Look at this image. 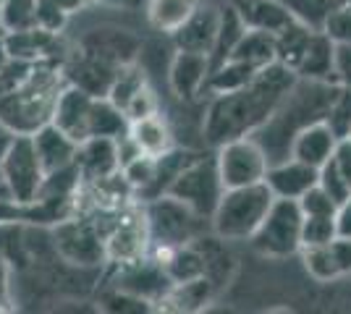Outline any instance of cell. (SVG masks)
Listing matches in <instances>:
<instances>
[{
  "label": "cell",
  "mask_w": 351,
  "mask_h": 314,
  "mask_svg": "<svg viewBox=\"0 0 351 314\" xmlns=\"http://www.w3.org/2000/svg\"><path fill=\"white\" fill-rule=\"evenodd\" d=\"M338 142H341V136L325 120H317V123H312V126L302 129L296 134V139H293L291 144V157H296V160H302V163H307L320 170L322 165L333 157Z\"/></svg>",
  "instance_id": "7402d4cb"
},
{
  "label": "cell",
  "mask_w": 351,
  "mask_h": 314,
  "mask_svg": "<svg viewBox=\"0 0 351 314\" xmlns=\"http://www.w3.org/2000/svg\"><path fill=\"white\" fill-rule=\"evenodd\" d=\"M336 94V81L296 79L291 90L286 92V97L280 100V105L273 110V116L252 134L267 155V163L273 165L291 157V144L296 134L312 123L328 118Z\"/></svg>",
  "instance_id": "7a4b0ae2"
},
{
  "label": "cell",
  "mask_w": 351,
  "mask_h": 314,
  "mask_svg": "<svg viewBox=\"0 0 351 314\" xmlns=\"http://www.w3.org/2000/svg\"><path fill=\"white\" fill-rule=\"evenodd\" d=\"M336 233L341 239H351V196L338 205L336 212Z\"/></svg>",
  "instance_id": "b9f144b4"
},
{
  "label": "cell",
  "mask_w": 351,
  "mask_h": 314,
  "mask_svg": "<svg viewBox=\"0 0 351 314\" xmlns=\"http://www.w3.org/2000/svg\"><path fill=\"white\" fill-rule=\"evenodd\" d=\"M338 3H341V5H346V8L351 11V0H338Z\"/></svg>",
  "instance_id": "7dc6e473"
},
{
  "label": "cell",
  "mask_w": 351,
  "mask_h": 314,
  "mask_svg": "<svg viewBox=\"0 0 351 314\" xmlns=\"http://www.w3.org/2000/svg\"><path fill=\"white\" fill-rule=\"evenodd\" d=\"M53 3H58L60 8H63V11H66L69 16L79 14L84 5H89V0H53Z\"/></svg>",
  "instance_id": "ee69618b"
},
{
  "label": "cell",
  "mask_w": 351,
  "mask_h": 314,
  "mask_svg": "<svg viewBox=\"0 0 351 314\" xmlns=\"http://www.w3.org/2000/svg\"><path fill=\"white\" fill-rule=\"evenodd\" d=\"M218 27H220V3L202 0L194 8V14L171 34L173 50H191V53H205V55H210V50L215 45Z\"/></svg>",
  "instance_id": "9a60e30c"
},
{
  "label": "cell",
  "mask_w": 351,
  "mask_h": 314,
  "mask_svg": "<svg viewBox=\"0 0 351 314\" xmlns=\"http://www.w3.org/2000/svg\"><path fill=\"white\" fill-rule=\"evenodd\" d=\"M11 131H5L3 126H0V160H3V152H5V147H8V142H11Z\"/></svg>",
  "instance_id": "bcb514c9"
},
{
  "label": "cell",
  "mask_w": 351,
  "mask_h": 314,
  "mask_svg": "<svg viewBox=\"0 0 351 314\" xmlns=\"http://www.w3.org/2000/svg\"><path fill=\"white\" fill-rule=\"evenodd\" d=\"M320 170L312 165L302 163L296 157H286L280 163L267 165L265 183L278 199H302L312 186H317Z\"/></svg>",
  "instance_id": "ac0fdd59"
},
{
  "label": "cell",
  "mask_w": 351,
  "mask_h": 314,
  "mask_svg": "<svg viewBox=\"0 0 351 314\" xmlns=\"http://www.w3.org/2000/svg\"><path fill=\"white\" fill-rule=\"evenodd\" d=\"M145 218L149 236H152V246H162V249L191 244L213 231L207 218L197 215L194 209L171 194L155 196V199L145 202Z\"/></svg>",
  "instance_id": "ba28073f"
},
{
  "label": "cell",
  "mask_w": 351,
  "mask_h": 314,
  "mask_svg": "<svg viewBox=\"0 0 351 314\" xmlns=\"http://www.w3.org/2000/svg\"><path fill=\"white\" fill-rule=\"evenodd\" d=\"M299 257L307 275L317 283H338L343 278H351V239L336 236L328 244L302 249Z\"/></svg>",
  "instance_id": "5bb4252c"
},
{
  "label": "cell",
  "mask_w": 351,
  "mask_h": 314,
  "mask_svg": "<svg viewBox=\"0 0 351 314\" xmlns=\"http://www.w3.org/2000/svg\"><path fill=\"white\" fill-rule=\"evenodd\" d=\"M228 3L239 11L247 29L270 31L278 37L280 31L296 21L286 0H228Z\"/></svg>",
  "instance_id": "44dd1931"
},
{
  "label": "cell",
  "mask_w": 351,
  "mask_h": 314,
  "mask_svg": "<svg viewBox=\"0 0 351 314\" xmlns=\"http://www.w3.org/2000/svg\"><path fill=\"white\" fill-rule=\"evenodd\" d=\"M273 202H276V196L267 189L265 181L263 183H252V186L226 189L220 196L218 209L210 218L213 233L226 244L249 241L265 220L267 209L273 207Z\"/></svg>",
  "instance_id": "277c9868"
},
{
  "label": "cell",
  "mask_w": 351,
  "mask_h": 314,
  "mask_svg": "<svg viewBox=\"0 0 351 314\" xmlns=\"http://www.w3.org/2000/svg\"><path fill=\"white\" fill-rule=\"evenodd\" d=\"M45 179L47 176L37 157L32 134H14L0 160V196L19 205L37 202Z\"/></svg>",
  "instance_id": "52a82bcc"
},
{
  "label": "cell",
  "mask_w": 351,
  "mask_h": 314,
  "mask_svg": "<svg viewBox=\"0 0 351 314\" xmlns=\"http://www.w3.org/2000/svg\"><path fill=\"white\" fill-rule=\"evenodd\" d=\"M299 207H302V215H336L338 212V205L322 192L320 183L312 186L307 194L299 199Z\"/></svg>",
  "instance_id": "74e56055"
},
{
  "label": "cell",
  "mask_w": 351,
  "mask_h": 314,
  "mask_svg": "<svg viewBox=\"0 0 351 314\" xmlns=\"http://www.w3.org/2000/svg\"><path fill=\"white\" fill-rule=\"evenodd\" d=\"M223 192H226V186H223L218 160L213 152V155H194L189 163L181 168V173L171 181L165 194L176 196L178 202H184L197 215L210 220L213 212L218 209Z\"/></svg>",
  "instance_id": "9c48e42d"
},
{
  "label": "cell",
  "mask_w": 351,
  "mask_h": 314,
  "mask_svg": "<svg viewBox=\"0 0 351 314\" xmlns=\"http://www.w3.org/2000/svg\"><path fill=\"white\" fill-rule=\"evenodd\" d=\"M202 0H147V21L160 34H173Z\"/></svg>",
  "instance_id": "83f0119b"
},
{
  "label": "cell",
  "mask_w": 351,
  "mask_h": 314,
  "mask_svg": "<svg viewBox=\"0 0 351 314\" xmlns=\"http://www.w3.org/2000/svg\"><path fill=\"white\" fill-rule=\"evenodd\" d=\"M60 68H63V76H66V84L79 87V90L89 92L95 97H105L116 74L121 71V68H110V66H105L100 60L89 58L87 53H82L79 47H73V50L66 53Z\"/></svg>",
  "instance_id": "2e32d148"
},
{
  "label": "cell",
  "mask_w": 351,
  "mask_h": 314,
  "mask_svg": "<svg viewBox=\"0 0 351 314\" xmlns=\"http://www.w3.org/2000/svg\"><path fill=\"white\" fill-rule=\"evenodd\" d=\"M89 3H103V0H89Z\"/></svg>",
  "instance_id": "c3c4849f"
},
{
  "label": "cell",
  "mask_w": 351,
  "mask_h": 314,
  "mask_svg": "<svg viewBox=\"0 0 351 314\" xmlns=\"http://www.w3.org/2000/svg\"><path fill=\"white\" fill-rule=\"evenodd\" d=\"M71 16L60 8L58 3L53 0H37L34 3V24L45 31H53V34H63L66 24H69Z\"/></svg>",
  "instance_id": "836d02e7"
},
{
  "label": "cell",
  "mask_w": 351,
  "mask_h": 314,
  "mask_svg": "<svg viewBox=\"0 0 351 314\" xmlns=\"http://www.w3.org/2000/svg\"><path fill=\"white\" fill-rule=\"evenodd\" d=\"M155 113H160V103H158L155 92L149 90V84H147L145 90L139 92L132 103L126 105V110H123V116H126L129 123L139 118H147V116H155Z\"/></svg>",
  "instance_id": "f35d334b"
},
{
  "label": "cell",
  "mask_w": 351,
  "mask_h": 314,
  "mask_svg": "<svg viewBox=\"0 0 351 314\" xmlns=\"http://www.w3.org/2000/svg\"><path fill=\"white\" fill-rule=\"evenodd\" d=\"M333 81L343 90H351V45H336Z\"/></svg>",
  "instance_id": "ab89813d"
},
{
  "label": "cell",
  "mask_w": 351,
  "mask_h": 314,
  "mask_svg": "<svg viewBox=\"0 0 351 314\" xmlns=\"http://www.w3.org/2000/svg\"><path fill=\"white\" fill-rule=\"evenodd\" d=\"M207 79H210V55L176 50L168 66V87L181 103H197L202 94H207Z\"/></svg>",
  "instance_id": "7c38bea8"
},
{
  "label": "cell",
  "mask_w": 351,
  "mask_h": 314,
  "mask_svg": "<svg viewBox=\"0 0 351 314\" xmlns=\"http://www.w3.org/2000/svg\"><path fill=\"white\" fill-rule=\"evenodd\" d=\"M66 76L60 63H34L24 79L0 94V126L11 134H34L53 120Z\"/></svg>",
  "instance_id": "3957f363"
},
{
  "label": "cell",
  "mask_w": 351,
  "mask_h": 314,
  "mask_svg": "<svg viewBox=\"0 0 351 314\" xmlns=\"http://www.w3.org/2000/svg\"><path fill=\"white\" fill-rule=\"evenodd\" d=\"M8 55L21 63H63L69 47L63 45V34H53L40 27L21 31H5Z\"/></svg>",
  "instance_id": "4fadbf2b"
},
{
  "label": "cell",
  "mask_w": 351,
  "mask_h": 314,
  "mask_svg": "<svg viewBox=\"0 0 351 314\" xmlns=\"http://www.w3.org/2000/svg\"><path fill=\"white\" fill-rule=\"evenodd\" d=\"M346 136H349V139H351V131H349V134H346Z\"/></svg>",
  "instance_id": "681fc988"
},
{
  "label": "cell",
  "mask_w": 351,
  "mask_h": 314,
  "mask_svg": "<svg viewBox=\"0 0 351 314\" xmlns=\"http://www.w3.org/2000/svg\"><path fill=\"white\" fill-rule=\"evenodd\" d=\"M286 5L291 8L296 21L307 24L312 29H322L325 18L338 5V0H286Z\"/></svg>",
  "instance_id": "1f68e13d"
},
{
  "label": "cell",
  "mask_w": 351,
  "mask_h": 314,
  "mask_svg": "<svg viewBox=\"0 0 351 314\" xmlns=\"http://www.w3.org/2000/svg\"><path fill=\"white\" fill-rule=\"evenodd\" d=\"M330 163L336 168L338 173L343 176V181L351 186V139L349 136H343L341 142H338L336 152H333V157H330Z\"/></svg>",
  "instance_id": "60d3db41"
},
{
  "label": "cell",
  "mask_w": 351,
  "mask_h": 314,
  "mask_svg": "<svg viewBox=\"0 0 351 314\" xmlns=\"http://www.w3.org/2000/svg\"><path fill=\"white\" fill-rule=\"evenodd\" d=\"M336 236V215H304V225H302V244H304V249L328 244Z\"/></svg>",
  "instance_id": "d6a6232c"
},
{
  "label": "cell",
  "mask_w": 351,
  "mask_h": 314,
  "mask_svg": "<svg viewBox=\"0 0 351 314\" xmlns=\"http://www.w3.org/2000/svg\"><path fill=\"white\" fill-rule=\"evenodd\" d=\"M215 160H218L220 179L226 189L263 183L267 176V165H270L267 155L257 144L254 136H239L215 147Z\"/></svg>",
  "instance_id": "30bf717a"
},
{
  "label": "cell",
  "mask_w": 351,
  "mask_h": 314,
  "mask_svg": "<svg viewBox=\"0 0 351 314\" xmlns=\"http://www.w3.org/2000/svg\"><path fill=\"white\" fill-rule=\"evenodd\" d=\"M8 63H11V55H8V47H5V37L0 34V74L5 71Z\"/></svg>",
  "instance_id": "f6af8a7d"
},
{
  "label": "cell",
  "mask_w": 351,
  "mask_h": 314,
  "mask_svg": "<svg viewBox=\"0 0 351 314\" xmlns=\"http://www.w3.org/2000/svg\"><path fill=\"white\" fill-rule=\"evenodd\" d=\"M244 34H247V24L241 21L239 11L228 0L220 3V27L218 34H215V45L210 50V71L234 55V50L239 47Z\"/></svg>",
  "instance_id": "484cf974"
},
{
  "label": "cell",
  "mask_w": 351,
  "mask_h": 314,
  "mask_svg": "<svg viewBox=\"0 0 351 314\" xmlns=\"http://www.w3.org/2000/svg\"><path fill=\"white\" fill-rule=\"evenodd\" d=\"M257 74H260V71H254L247 63H241V60H236V58H228L226 63H220V66H215V68L210 71L207 94H223V92L241 90V87H247Z\"/></svg>",
  "instance_id": "f546056e"
},
{
  "label": "cell",
  "mask_w": 351,
  "mask_h": 314,
  "mask_svg": "<svg viewBox=\"0 0 351 314\" xmlns=\"http://www.w3.org/2000/svg\"><path fill=\"white\" fill-rule=\"evenodd\" d=\"M0 34H3V29H0Z\"/></svg>",
  "instance_id": "816d5d0a"
},
{
  "label": "cell",
  "mask_w": 351,
  "mask_h": 314,
  "mask_svg": "<svg viewBox=\"0 0 351 314\" xmlns=\"http://www.w3.org/2000/svg\"><path fill=\"white\" fill-rule=\"evenodd\" d=\"M218 293L220 288L207 275L197 278V280H189V283H173L171 291L158 304V312H176V314L202 312V309H207L215 301Z\"/></svg>",
  "instance_id": "603a6c76"
},
{
  "label": "cell",
  "mask_w": 351,
  "mask_h": 314,
  "mask_svg": "<svg viewBox=\"0 0 351 314\" xmlns=\"http://www.w3.org/2000/svg\"><path fill=\"white\" fill-rule=\"evenodd\" d=\"M302 225L304 215L299 207V199H278L273 202V207L267 209L265 220L254 231V236L247 241L254 254L263 259H289L299 257L304 244H302Z\"/></svg>",
  "instance_id": "8992f818"
},
{
  "label": "cell",
  "mask_w": 351,
  "mask_h": 314,
  "mask_svg": "<svg viewBox=\"0 0 351 314\" xmlns=\"http://www.w3.org/2000/svg\"><path fill=\"white\" fill-rule=\"evenodd\" d=\"M0 5H3V0H0Z\"/></svg>",
  "instance_id": "f907efd6"
},
{
  "label": "cell",
  "mask_w": 351,
  "mask_h": 314,
  "mask_svg": "<svg viewBox=\"0 0 351 314\" xmlns=\"http://www.w3.org/2000/svg\"><path fill=\"white\" fill-rule=\"evenodd\" d=\"M76 47L82 53H87L89 58L100 60L110 68H123V66L139 63L145 42L136 31L126 29V27L100 24V27H92V29L84 31L79 37Z\"/></svg>",
  "instance_id": "8fae6325"
},
{
  "label": "cell",
  "mask_w": 351,
  "mask_h": 314,
  "mask_svg": "<svg viewBox=\"0 0 351 314\" xmlns=\"http://www.w3.org/2000/svg\"><path fill=\"white\" fill-rule=\"evenodd\" d=\"M34 142V150L37 157L45 168V176H53V173H63L76 165V152H79V142L69 136L63 129H58L53 120L45 123L43 129H37L32 134Z\"/></svg>",
  "instance_id": "e0dca14e"
},
{
  "label": "cell",
  "mask_w": 351,
  "mask_h": 314,
  "mask_svg": "<svg viewBox=\"0 0 351 314\" xmlns=\"http://www.w3.org/2000/svg\"><path fill=\"white\" fill-rule=\"evenodd\" d=\"M333 58H336V42L322 29H315L293 66V74L299 79L333 81Z\"/></svg>",
  "instance_id": "cb8c5ba5"
},
{
  "label": "cell",
  "mask_w": 351,
  "mask_h": 314,
  "mask_svg": "<svg viewBox=\"0 0 351 314\" xmlns=\"http://www.w3.org/2000/svg\"><path fill=\"white\" fill-rule=\"evenodd\" d=\"M116 170H121L118 139H110V136H92V139L79 142V152H76L79 183L105 179V176H110V173H116Z\"/></svg>",
  "instance_id": "d6986e66"
},
{
  "label": "cell",
  "mask_w": 351,
  "mask_h": 314,
  "mask_svg": "<svg viewBox=\"0 0 351 314\" xmlns=\"http://www.w3.org/2000/svg\"><path fill=\"white\" fill-rule=\"evenodd\" d=\"M231 58L247 63V66H252L254 71H263V68H267V66L278 63L276 34H270V31L247 29V34L241 37V42H239V47L234 50Z\"/></svg>",
  "instance_id": "4316f807"
},
{
  "label": "cell",
  "mask_w": 351,
  "mask_h": 314,
  "mask_svg": "<svg viewBox=\"0 0 351 314\" xmlns=\"http://www.w3.org/2000/svg\"><path fill=\"white\" fill-rule=\"evenodd\" d=\"M325 123L336 131L341 139L351 131V90H343V87H338V94L333 105H330V113H328V118Z\"/></svg>",
  "instance_id": "e575fe53"
},
{
  "label": "cell",
  "mask_w": 351,
  "mask_h": 314,
  "mask_svg": "<svg viewBox=\"0 0 351 314\" xmlns=\"http://www.w3.org/2000/svg\"><path fill=\"white\" fill-rule=\"evenodd\" d=\"M34 3L37 0H3V5H0V29H3V34L37 27L34 24Z\"/></svg>",
  "instance_id": "4dcf8cb0"
},
{
  "label": "cell",
  "mask_w": 351,
  "mask_h": 314,
  "mask_svg": "<svg viewBox=\"0 0 351 314\" xmlns=\"http://www.w3.org/2000/svg\"><path fill=\"white\" fill-rule=\"evenodd\" d=\"M322 31L336 42V45H351V11L338 3L336 8L328 14Z\"/></svg>",
  "instance_id": "d590c367"
},
{
  "label": "cell",
  "mask_w": 351,
  "mask_h": 314,
  "mask_svg": "<svg viewBox=\"0 0 351 314\" xmlns=\"http://www.w3.org/2000/svg\"><path fill=\"white\" fill-rule=\"evenodd\" d=\"M95 105V94L66 84L58 94V103L53 110V123L63 129L76 142H84L89 136V113Z\"/></svg>",
  "instance_id": "ffe728a7"
},
{
  "label": "cell",
  "mask_w": 351,
  "mask_h": 314,
  "mask_svg": "<svg viewBox=\"0 0 351 314\" xmlns=\"http://www.w3.org/2000/svg\"><path fill=\"white\" fill-rule=\"evenodd\" d=\"M129 136H132L134 144L149 157H162L165 152H171L176 147L173 129H171V123L165 120L162 113L132 120L129 123Z\"/></svg>",
  "instance_id": "d4e9b609"
},
{
  "label": "cell",
  "mask_w": 351,
  "mask_h": 314,
  "mask_svg": "<svg viewBox=\"0 0 351 314\" xmlns=\"http://www.w3.org/2000/svg\"><path fill=\"white\" fill-rule=\"evenodd\" d=\"M129 131V120L123 116V110L113 105L108 97H95L92 113H89V136H110L118 139Z\"/></svg>",
  "instance_id": "f1b7e54d"
},
{
  "label": "cell",
  "mask_w": 351,
  "mask_h": 314,
  "mask_svg": "<svg viewBox=\"0 0 351 314\" xmlns=\"http://www.w3.org/2000/svg\"><path fill=\"white\" fill-rule=\"evenodd\" d=\"M50 244L63 265L76 270H100L105 259V236L89 212H73L50 228Z\"/></svg>",
  "instance_id": "5b68a950"
},
{
  "label": "cell",
  "mask_w": 351,
  "mask_h": 314,
  "mask_svg": "<svg viewBox=\"0 0 351 314\" xmlns=\"http://www.w3.org/2000/svg\"><path fill=\"white\" fill-rule=\"evenodd\" d=\"M299 76L289 66L273 63L263 68L247 87L210 94L202 116V139L207 147H220L239 136H252L286 97Z\"/></svg>",
  "instance_id": "6da1fadb"
},
{
  "label": "cell",
  "mask_w": 351,
  "mask_h": 314,
  "mask_svg": "<svg viewBox=\"0 0 351 314\" xmlns=\"http://www.w3.org/2000/svg\"><path fill=\"white\" fill-rule=\"evenodd\" d=\"M8 304H11V278H8V265H5V259L0 257V312L14 309V306H8Z\"/></svg>",
  "instance_id": "7bdbcfd3"
},
{
  "label": "cell",
  "mask_w": 351,
  "mask_h": 314,
  "mask_svg": "<svg viewBox=\"0 0 351 314\" xmlns=\"http://www.w3.org/2000/svg\"><path fill=\"white\" fill-rule=\"evenodd\" d=\"M317 183H320V189L330 196L336 205L346 202V199L351 196V186L343 181V176H341L336 168H333V163H330V160L320 168V179H317Z\"/></svg>",
  "instance_id": "8d00e7d4"
}]
</instances>
